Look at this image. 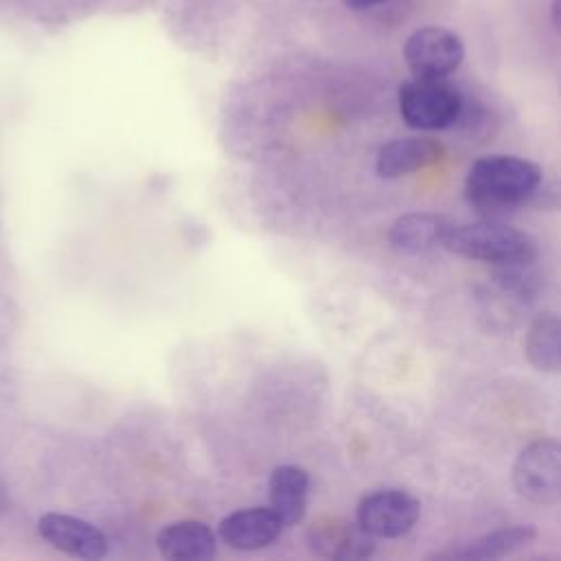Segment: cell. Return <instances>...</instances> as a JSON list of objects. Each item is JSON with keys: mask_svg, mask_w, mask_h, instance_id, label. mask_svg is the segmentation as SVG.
I'll return each instance as SVG.
<instances>
[{"mask_svg": "<svg viewBox=\"0 0 561 561\" xmlns=\"http://www.w3.org/2000/svg\"><path fill=\"white\" fill-rule=\"evenodd\" d=\"M541 184V169L519 156H482L465 180L469 206L484 219H495L526 204Z\"/></svg>", "mask_w": 561, "mask_h": 561, "instance_id": "obj_1", "label": "cell"}, {"mask_svg": "<svg viewBox=\"0 0 561 561\" xmlns=\"http://www.w3.org/2000/svg\"><path fill=\"white\" fill-rule=\"evenodd\" d=\"M443 248L462 259L493 263L497 267L537 259V241L528 232L497 219L451 226Z\"/></svg>", "mask_w": 561, "mask_h": 561, "instance_id": "obj_2", "label": "cell"}, {"mask_svg": "<svg viewBox=\"0 0 561 561\" xmlns=\"http://www.w3.org/2000/svg\"><path fill=\"white\" fill-rule=\"evenodd\" d=\"M460 110V92L445 77H414L399 88V114L412 129H445L458 121Z\"/></svg>", "mask_w": 561, "mask_h": 561, "instance_id": "obj_3", "label": "cell"}, {"mask_svg": "<svg viewBox=\"0 0 561 561\" xmlns=\"http://www.w3.org/2000/svg\"><path fill=\"white\" fill-rule=\"evenodd\" d=\"M515 491L533 504H557L561 497V447L554 438L526 445L513 465Z\"/></svg>", "mask_w": 561, "mask_h": 561, "instance_id": "obj_4", "label": "cell"}, {"mask_svg": "<svg viewBox=\"0 0 561 561\" xmlns=\"http://www.w3.org/2000/svg\"><path fill=\"white\" fill-rule=\"evenodd\" d=\"M421 504L401 489H379L364 495L357 504V524L373 537L394 539L414 528Z\"/></svg>", "mask_w": 561, "mask_h": 561, "instance_id": "obj_5", "label": "cell"}, {"mask_svg": "<svg viewBox=\"0 0 561 561\" xmlns=\"http://www.w3.org/2000/svg\"><path fill=\"white\" fill-rule=\"evenodd\" d=\"M462 39L445 26H423L403 44V59L414 77H447L462 64Z\"/></svg>", "mask_w": 561, "mask_h": 561, "instance_id": "obj_6", "label": "cell"}, {"mask_svg": "<svg viewBox=\"0 0 561 561\" xmlns=\"http://www.w3.org/2000/svg\"><path fill=\"white\" fill-rule=\"evenodd\" d=\"M307 546L324 559H366L375 552V537L357 522L324 515L307 528Z\"/></svg>", "mask_w": 561, "mask_h": 561, "instance_id": "obj_7", "label": "cell"}, {"mask_svg": "<svg viewBox=\"0 0 561 561\" xmlns=\"http://www.w3.org/2000/svg\"><path fill=\"white\" fill-rule=\"evenodd\" d=\"M37 530L44 541L68 557L92 561L107 554V537L94 524L81 517L66 513H44L37 519Z\"/></svg>", "mask_w": 561, "mask_h": 561, "instance_id": "obj_8", "label": "cell"}, {"mask_svg": "<svg viewBox=\"0 0 561 561\" xmlns=\"http://www.w3.org/2000/svg\"><path fill=\"white\" fill-rule=\"evenodd\" d=\"M285 524L270 506H250L219 522V539L232 550H261L270 546Z\"/></svg>", "mask_w": 561, "mask_h": 561, "instance_id": "obj_9", "label": "cell"}, {"mask_svg": "<svg viewBox=\"0 0 561 561\" xmlns=\"http://www.w3.org/2000/svg\"><path fill=\"white\" fill-rule=\"evenodd\" d=\"M443 153H445L443 145L434 138H425V136L397 138L386 142L379 149L375 169L381 178L394 180L440 162Z\"/></svg>", "mask_w": 561, "mask_h": 561, "instance_id": "obj_10", "label": "cell"}, {"mask_svg": "<svg viewBox=\"0 0 561 561\" xmlns=\"http://www.w3.org/2000/svg\"><path fill=\"white\" fill-rule=\"evenodd\" d=\"M454 224L438 213H405L388 230V243L399 254H423L443 245Z\"/></svg>", "mask_w": 561, "mask_h": 561, "instance_id": "obj_11", "label": "cell"}, {"mask_svg": "<svg viewBox=\"0 0 561 561\" xmlns=\"http://www.w3.org/2000/svg\"><path fill=\"white\" fill-rule=\"evenodd\" d=\"M158 552L164 559H210L217 554V539L210 526L197 519L167 524L156 537Z\"/></svg>", "mask_w": 561, "mask_h": 561, "instance_id": "obj_12", "label": "cell"}, {"mask_svg": "<svg viewBox=\"0 0 561 561\" xmlns=\"http://www.w3.org/2000/svg\"><path fill=\"white\" fill-rule=\"evenodd\" d=\"M309 493V476L302 467L280 465L270 476V508L285 526H294L305 517Z\"/></svg>", "mask_w": 561, "mask_h": 561, "instance_id": "obj_13", "label": "cell"}, {"mask_svg": "<svg viewBox=\"0 0 561 561\" xmlns=\"http://www.w3.org/2000/svg\"><path fill=\"white\" fill-rule=\"evenodd\" d=\"M537 537V530L533 524H515V526H504L497 530H491L476 541H471L462 550H454L447 554H436L440 559H467V561H478V559H502L508 554H515L517 550L526 548L533 539Z\"/></svg>", "mask_w": 561, "mask_h": 561, "instance_id": "obj_14", "label": "cell"}, {"mask_svg": "<svg viewBox=\"0 0 561 561\" xmlns=\"http://www.w3.org/2000/svg\"><path fill=\"white\" fill-rule=\"evenodd\" d=\"M559 318L554 313L537 316L526 335V357L537 370L557 373L561 366Z\"/></svg>", "mask_w": 561, "mask_h": 561, "instance_id": "obj_15", "label": "cell"}, {"mask_svg": "<svg viewBox=\"0 0 561 561\" xmlns=\"http://www.w3.org/2000/svg\"><path fill=\"white\" fill-rule=\"evenodd\" d=\"M379 2H383V0H344V4H346L348 9H355V11H364V9H370V7L379 4Z\"/></svg>", "mask_w": 561, "mask_h": 561, "instance_id": "obj_16", "label": "cell"}, {"mask_svg": "<svg viewBox=\"0 0 561 561\" xmlns=\"http://www.w3.org/2000/svg\"><path fill=\"white\" fill-rule=\"evenodd\" d=\"M7 504H9V500H7L4 486H2V482H0V513H2V511H7Z\"/></svg>", "mask_w": 561, "mask_h": 561, "instance_id": "obj_17", "label": "cell"}]
</instances>
